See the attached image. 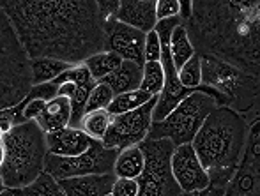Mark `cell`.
<instances>
[{"label": "cell", "mask_w": 260, "mask_h": 196, "mask_svg": "<svg viewBox=\"0 0 260 196\" xmlns=\"http://www.w3.org/2000/svg\"><path fill=\"white\" fill-rule=\"evenodd\" d=\"M0 9L30 60L55 59L78 65L105 52V21L98 0H2Z\"/></svg>", "instance_id": "cell-1"}, {"label": "cell", "mask_w": 260, "mask_h": 196, "mask_svg": "<svg viewBox=\"0 0 260 196\" xmlns=\"http://www.w3.org/2000/svg\"><path fill=\"white\" fill-rule=\"evenodd\" d=\"M195 53L236 65L248 74L260 69V4L234 0L193 2L184 21Z\"/></svg>", "instance_id": "cell-2"}, {"label": "cell", "mask_w": 260, "mask_h": 196, "mask_svg": "<svg viewBox=\"0 0 260 196\" xmlns=\"http://www.w3.org/2000/svg\"><path fill=\"white\" fill-rule=\"evenodd\" d=\"M250 122L232 108L216 106L197 131L191 147L211 184L229 186L236 175L246 148Z\"/></svg>", "instance_id": "cell-3"}, {"label": "cell", "mask_w": 260, "mask_h": 196, "mask_svg": "<svg viewBox=\"0 0 260 196\" xmlns=\"http://www.w3.org/2000/svg\"><path fill=\"white\" fill-rule=\"evenodd\" d=\"M6 161L0 166V177L7 189H20L32 184L45 172V159L48 154L46 134L36 121L14 124L4 134Z\"/></svg>", "instance_id": "cell-4"}, {"label": "cell", "mask_w": 260, "mask_h": 196, "mask_svg": "<svg viewBox=\"0 0 260 196\" xmlns=\"http://www.w3.org/2000/svg\"><path fill=\"white\" fill-rule=\"evenodd\" d=\"M200 67L202 85L223 97V106L232 108L248 121L258 117V76L209 55H200Z\"/></svg>", "instance_id": "cell-5"}, {"label": "cell", "mask_w": 260, "mask_h": 196, "mask_svg": "<svg viewBox=\"0 0 260 196\" xmlns=\"http://www.w3.org/2000/svg\"><path fill=\"white\" fill-rule=\"evenodd\" d=\"M32 89L30 59L0 9V113L16 108Z\"/></svg>", "instance_id": "cell-6"}, {"label": "cell", "mask_w": 260, "mask_h": 196, "mask_svg": "<svg viewBox=\"0 0 260 196\" xmlns=\"http://www.w3.org/2000/svg\"><path fill=\"white\" fill-rule=\"evenodd\" d=\"M218 106L212 97L195 90L172 110L168 117L152 122L149 129V140H168L174 147L191 143L197 131L204 124L206 117Z\"/></svg>", "instance_id": "cell-7"}, {"label": "cell", "mask_w": 260, "mask_h": 196, "mask_svg": "<svg viewBox=\"0 0 260 196\" xmlns=\"http://www.w3.org/2000/svg\"><path fill=\"white\" fill-rule=\"evenodd\" d=\"M144 152L145 166L137 179L140 191L138 196H179L182 193L177 186L170 168V158L174 145L168 140H149L145 138L140 145Z\"/></svg>", "instance_id": "cell-8"}, {"label": "cell", "mask_w": 260, "mask_h": 196, "mask_svg": "<svg viewBox=\"0 0 260 196\" xmlns=\"http://www.w3.org/2000/svg\"><path fill=\"white\" fill-rule=\"evenodd\" d=\"M119 154L115 148L103 147L101 141H92L87 152L75 158H57L46 154L45 172L50 173L55 180L71 179V177H87V175H105L113 172V163Z\"/></svg>", "instance_id": "cell-9"}, {"label": "cell", "mask_w": 260, "mask_h": 196, "mask_svg": "<svg viewBox=\"0 0 260 196\" xmlns=\"http://www.w3.org/2000/svg\"><path fill=\"white\" fill-rule=\"evenodd\" d=\"M157 96L152 97L144 106L122 115L112 117L105 138L101 140L103 147L122 150V148L140 145L147 138L149 129L152 124V111H154Z\"/></svg>", "instance_id": "cell-10"}, {"label": "cell", "mask_w": 260, "mask_h": 196, "mask_svg": "<svg viewBox=\"0 0 260 196\" xmlns=\"http://www.w3.org/2000/svg\"><path fill=\"white\" fill-rule=\"evenodd\" d=\"M225 196H260V134L258 117L250 122L246 148L236 175L229 182Z\"/></svg>", "instance_id": "cell-11"}, {"label": "cell", "mask_w": 260, "mask_h": 196, "mask_svg": "<svg viewBox=\"0 0 260 196\" xmlns=\"http://www.w3.org/2000/svg\"><path fill=\"white\" fill-rule=\"evenodd\" d=\"M105 34V52H112L119 55L122 60L144 65V46H145V34L133 27L117 21L115 18H110L103 25Z\"/></svg>", "instance_id": "cell-12"}, {"label": "cell", "mask_w": 260, "mask_h": 196, "mask_svg": "<svg viewBox=\"0 0 260 196\" xmlns=\"http://www.w3.org/2000/svg\"><path fill=\"white\" fill-rule=\"evenodd\" d=\"M170 168L182 193H195V191L206 189L211 184L207 172L200 165L191 143L179 145L174 148L170 158Z\"/></svg>", "instance_id": "cell-13"}, {"label": "cell", "mask_w": 260, "mask_h": 196, "mask_svg": "<svg viewBox=\"0 0 260 196\" xmlns=\"http://www.w3.org/2000/svg\"><path fill=\"white\" fill-rule=\"evenodd\" d=\"M113 18L127 27L149 34L157 23L156 0H119V9Z\"/></svg>", "instance_id": "cell-14"}, {"label": "cell", "mask_w": 260, "mask_h": 196, "mask_svg": "<svg viewBox=\"0 0 260 196\" xmlns=\"http://www.w3.org/2000/svg\"><path fill=\"white\" fill-rule=\"evenodd\" d=\"M92 138H89L80 128H68L57 131V133L46 134V148L48 154L57 158H75L87 152L92 145Z\"/></svg>", "instance_id": "cell-15"}, {"label": "cell", "mask_w": 260, "mask_h": 196, "mask_svg": "<svg viewBox=\"0 0 260 196\" xmlns=\"http://www.w3.org/2000/svg\"><path fill=\"white\" fill-rule=\"evenodd\" d=\"M113 180H115L113 173H105V175L62 179L58 180V184L66 196H105L112 189Z\"/></svg>", "instance_id": "cell-16"}, {"label": "cell", "mask_w": 260, "mask_h": 196, "mask_svg": "<svg viewBox=\"0 0 260 196\" xmlns=\"http://www.w3.org/2000/svg\"><path fill=\"white\" fill-rule=\"evenodd\" d=\"M36 124L45 134L57 133L71 124V99L64 96H55L45 104Z\"/></svg>", "instance_id": "cell-17"}, {"label": "cell", "mask_w": 260, "mask_h": 196, "mask_svg": "<svg viewBox=\"0 0 260 196\" xmlns=\"http://www.w3.org/2000/svg\"><path fill=\"white\" fill-rule=\"evenodd\" d=\"M142 74H144V65H138L131 60H122L119 69L112 72V74L105 76L101 80V83L108 85L112 89V92L115 94H124L131 92V90H138L142 83Z\"/></svg>", "instance_id": "cell-18"}, {"label": "cell", "mask_w": 260, "mask_h": 196, "mask_svg": "<svg viewBox=\"0 0 260 196\" xmlns=\"http://www.w3.org/2000/svg\"><path fill=\"white\" fill-rule=\"evenodd\" d=\"M145 166V158L144 152L140 150L138 145H133V147H127L119 150L115 158V163H113V175L119 177V179H135L142 175Z\"/></svg>", "instance_id": "cell-19"}, {"label": "cell", "mask_w": 260, "mask_h": 196, "mask_svg": "<svg viewBox=\"0 0 260 196\" xmlns=\"http://www.w3.org/2000/svg\"><path fill=\"white\" fill-rule=\"evenodd\" d=\"M170 55L177 71L195 55V48H193L191 41H189L188 32H186V27L182 21L170 34Z\"/></svg>", "instance_id": "cell-20"}, {"label": "cell", "mask_w": 260, "mask_h": 196, "mask_svg": "<svg viewBox=\"0 0 260 196\" xmlns=\"http://www.w3.org/2000/svg\"><path fill=\"white\" fill-rule=\"evenodd\" d=\"M73 67L71 64L60 62L55 59H34L30 60V72H32V87L50 83L57 80L64 71Z\"/></svg>", "instance_id": "cell-21"}, {"label": "cell", "mask_w": 260, "mask_h": 196, "mask_svg": "<svg viewBox=\"0 0 260 196\" xmlns=\"http://www.w3.org/2000/svg\"><path fill=\"white\" fill-rule=\"evenodd\" d=\"M152 97L154 96H151V94L144 92V90H140V89L131 90V92L117 94V96H113L112 103H110V106L106 108V111H108L112 117L127 113V111H133V110H137V108L144 106V104L149 103Z\"/></svg>", "instance_id": "cell-22"}, {"label": "cell", "mask_w": 260, "mask_h": 196, "mask_svg": "<svg viewBox=\"0 0 260 196\" xmlns=\"http://www.w3.org/2000/svg\"><path fill=\"white\" fill-rule=\"evenodd\" d=\"M120 64H122V59L112 52H100L83 62L87 71L90 72V76H92L96 82H101L105 76L112 74L115 69L120 67Z\"/></svg>", "instance_id": "cell-23"}, {"label": "cell", "mask_w": 260, "mask_h": 196, "mask_svg": "<svg viewBox=\"0 0 260 196\" xmlns=\"http://www.w3.org/2000/svg\"><path fill=\"white\" fill-rule=\"evenodd\" d=\"M112 122V115L106 110H96V111H87L80 121L78 128L83 131L89 138L96 141H101L105 138L108 126Z\"/></svg>", "instance_id": "cell-24"}, {"label": "cell", "mask_w": 260, "mask_h": 196, "mask_svg": "<svg viewBox=\"0 0 260 196\" xmlns=\"http://www.w3.org/2000/svg\"><path fill=\"white\" fill-rule=\"evenodd\" d=\"M14 196H66L58 180H55L50 173L43 172L32 184L20 189H13Z\"/></svg>", "instance_id": "cell-25"}, {"label": "cell", "mask_w": 260, "mask_h": 196, "mask_svg": "<svg viewBox=\"0 0 260 196\" xmlns=\"http://www.w3.org/2000/svg\"><path fill=\"white\" fill-rule=\"evenodd\" d=\"M165 85V72L159 62H145L144 74H142L140 90L151 94V96H159Z\"/></svg>", "instance_id": "cell-26"}, {"label": "cell", "mask_w": 260, "mask_h": 196, "mask_svg": "<svg viewBox=\"0 0 260 196\" xmlns=\"http://www.w3.org/2000/svg\"><path fill=\"white\" fill-rule=\"evenodd\" d=\"M177 80L186 89L197 90L202 87V67H200V55L195 53L181 69L177 71Z\"/></svg>", "instance_id": "cell-27"}, {"label": "cell", "mask_w": 260, "mask_h": 196, "mask_svg": "<svg viewBox=\"0 0 260 196\" xmlns=\"http://www.w3.org/2000/svg\"><path fill=\"white\" fill-rule=\"evenodd\" d=\"M113 96H115V94L112 92V89H110L108 85L98 82L89 94V99H87V104H85V113L87 111L106 110V108L110 106V103H112Z\"/></svg>", "instance_id": "cell-28"}, {"label": "cell", "mask_w": 260, "mask_h": 196, "mask_svg": "<svg viewBox=\"0 0 260 196\" xmlns=\"http://www.w3.org/2000/svg\"><path fill=\"white\" fill-rule=\"evenodd\" d=\"M138 191H140V186L135 179H119L115 177L112 184V189H110V194L112 196H138Z\"/></svg>", "instance_id": "cell-29"}, {"label": "cell", "mask_w": 260, "mask_h": 196, "mask_svg": "<svg viewBox=\"0 0 260 196\" xmlns=\"http://www.w3.org/2000/svg\"><path fill=\"white\" fill-rule=\"evenodd\" d=\"M161 57V43L154 30L145 34V46H144V59L145 62H159Z\"/></svg>", "instance_id": "cell-30"}, {"label": "cell", "mask_w": 260, "mask_h": 196, "mask_svg": "<svg viewBox=\"0 0 260 196\" xmlns=\"http://www.w3.org/2000/svg\"><path fill=\"white\" fill-rule=\"evenodd\" d=\"M181 0H156V20H168L179 16Z\"/></svg>", "instance_id": "cell-31"}, {"label": "cell", "mask_w": 260, "mask_h": 196, "mask_svg": "<svg viewBox=\"0 0 260 196\" xmlns=\"http://www.w3.org/2000/svg\"><path fill=\"white\" fill-rule=\"evenodd\" d=\"M98 7H100V14L103 21H106L115 16L117 9H119V0H98Z\"/></svg>", "instance_id": "cell-32"}, {"label": "cell", "mask_w": 260, "mask_h": 196, "mask_svg": "<svg viewBox=\"0 0 260 196\" xmlns=\"http://www.w3.org/2000/svg\"><path fill=\"white\" fill-rule=\"evenodd\" d=\"M226 186H216V184H209L206 189L189 193L188 196H225Z\"/></svg>", "instance_id": "cell-33"}, {"label": "cell", "mask_w": 260, "mask_h": 196, "mask_svg": "<svg viewBox=\"0 0 260 196\" xmlns=\"http://www.w3.org/2000/svg\"><path fill=\"white\" fill-rule=\"evenodd\" d=\"M75 94H76L75 82H64V83H60L57 89V96H64V97H69V99H73Z\"/></svg>", "instance_id": "cell-34"}, {"label": "cell", "mask_w": 260, "mask_h": 196, "mask_svg": "<svg viewBox=\"0 0 260 196\" xmlns=\"http://www.w3.org/2000/svg\"><path fill=\"white\" fill-rule=\"evenodd\" d=\"M191 9H193V0H184V2H181V7H179V18H181L182 23L189 20Z\"/></svg>", "instance_id": "cell-35"}, {"label": "cell", "mask_w": 260, "mask_h": 196, "mask_svg": "<svg viewBox=\"0 0 260 196\" xmlns=\"http://www.w3.org/2000/svg\"><path fill=\"white\" fill-rule=\"evenodd\" d=\"M4 161H6V148H4V145L0 143V166L4 165Z\"/></svg>", "instance_id": "cell-36"}, {"label": "cell", "mask_w": 260, "mask_h": 196, "mask_svg": "<svg viewBox=\"0 0 260 196\" xmlns=\"http://www.w3.org/2000/svg\"><path fill=\"white\" fill-rule=\"evenodd\" d=\"M7 187H6V184H4V180H2V177H0V194L4 193V191H6Z\"/></svg>", "instance_id": "cell-37"}, {"label": "cell", "mask_w": 260, "mask_h": 196, "mask_svg": "<svg viewBox=\"0 0 260 196\" xmlns=\"http://www.w3.org/2000/svg\"><path fill=\"white\" fill-rule=\"evenodd\" d=\"M2 140H4V133L0 131V143H2Z\"/></svg>", "instance_id": "cell-38"}, {"label": "cell", "mask_w": 260, "mask_h": 196, "mask_svg": "<svg viewBox=\"0 0 260 196\" xmlns=\"http://www.w3.org/2000/svg\"><path fill=\"white\" fill-rule=\"evenodd\" d=\"M179 196H188V193H181V194H179Z\"/></svg>", "instance_id": "cell-39"}, {"label": "cell", "mask_w": 260, "mask_h": 196, "mask_svg": "<svg viewBox=\"0 0 260 196\" xmlns=\"http://www.w3.org/2000/svg\"><path fill=\"white\" fill-rule=\"evenodd\" d=\"M105 196H112V194H110V193H108V194H105Z\"/></svg>", "instance_id": "cell-40"}]
</instances>
